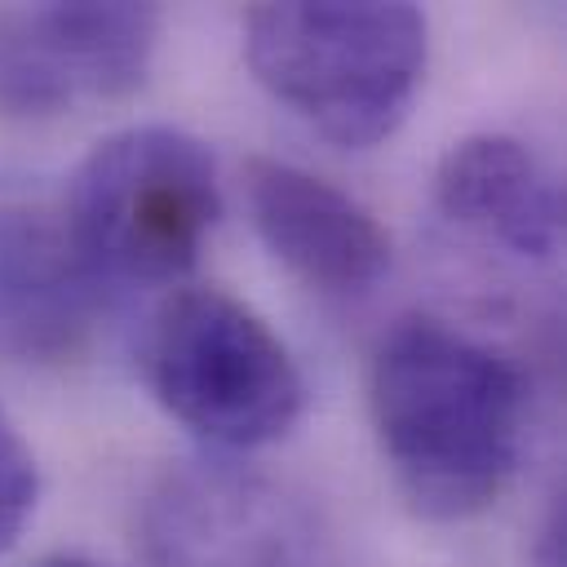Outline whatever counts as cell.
<instances>
[{"mask_svg": "<svg viewBox=\"0 0 567 567\" xmlns=\"http://www.w3.org/2000/svg\"><path fill=\"white\" fill-rule=\"evenodd\" d=\"M368 412L403 501L456 523L483 514L509 483L527 390L492 346L434 315H408L372 350Z\"/></svg>", "mask_w": 567, "mask_h": 567, "instance_id": "6da1fadb", "label": "cell"}, {"mask_svg": "<svg viewBox=\"0 0 567 567\" xmlns=\"http://www.w3.org/2000/svg\"><path fill=\"white\" fill-rule=\"evenodd\" d=\"M35 567H89L84 558H66V554H58V558H44V563H35Z\"/></svg>", "mask_w": 567, "mask_h": 567, "instance_id": "7c38bea8", "label": "cell"}, {"mask_svg": "<svg viewBox=\"0 0 567 567\" xmlns=\"http://www.w3.org/2000/svg\"><path fill=\"white\" fill-rule=\"evenodd\" d=\"M540 567H563V505L554 501L545 532H540Z\"/></svg>", "mask_w": 567, "mask_h": 567, "instance_id": "8fae6325", "label": "cell"}, {"mask_svg": "<svg viewBox=\"0 0 567 567\" xmlns=\"http://www.w3.org/2000/svg\"><path fill=\"white\" fill-rule=\"evenodd\" d=\"M425 44V13L403 0H270L244 13V58L257 84L350 151L403 124Z\"/></svg>", "mask_w": 567, "mask_h": 567, "instance_id": "7a4b0ae2", "label": "cell"}, {"mask_svg": "<svg viewBox=\"0 0 567 567\" xmlns=\"http://www.w3.org/2000/svg\"><path fill=\"white\" fill-rule=\"evenodd\" d=\"M244 199L261 244L315 292L363 297L390 270L385 226L341 186L288 159L252 155L244 164Z\"/></svg>", "mask_w": 567, "mask_h": 567, "instance_id": "52a82bcc", "label": "cell"}, {"mask_svg": "<svg viewBox=\"0 0 567 567\" xmlns=\"http://www.w3.org/2000/svg\"><path fill=\"white\" fill-rule=\"evenodd\" d=\"M159 9L128 0L0 4V115L49 120L142 89Z\"/></svg>", "mask_w": 567, "mask_h": 567, "instance_id": "5b68a950", "label": "cell"}, {"mask_svg": "<svg viewBox=\"0 0 567 567\" xmlns=\"http://www.w3.org/2000/svg\"><path fill=\"white\" fill-rule=\"evenodd\" d=\"M217 213L213 151L186 128L133 124L80 159L58 217L102 288H155L195 270Z\"/></svg>", "mask_w": 567, "mask_h": 567, "instance_id": "3957f363", "label": "cell"}, {"mask_svg": "<svg viewBox=\"0 0 567 567\" xmlns=\"http://www.w3.org/2000/svg\"><path fill=\"white\" fill-rule=\"evenodd\" d=\"M35 496H40L35 456L22 439V430L0 408V554L18 545L27 518L35 514Z\"/></svg>", "mask_w": 567, "mask_h": 567, "instance_id": "30bf717a", "label": "cell"}, {"mask_svg": "<svg viewBox=\"0 0 567 567\" xmlns=\"http://www.w3.org/2000/svg\"><path fill=\"white\" fill-rule=\"evenodd\" d=\"M146 567H328V536L284 483L235 461L168 474L142 514Z\"/></svg>", "mask_w": 567, "mask_h": 567, "instance_id": "8992f818", "label": "cell"}, {"mask_svg": "<svg viewBox=\"0 0 567 567\" xmlns=\"http://www.w3.org/2000/svg\"><path fill=\"white\" fill-rule=\"evenodd\" d=\"M155 403L221 452L284 439L306 408V381L270 323L221 288L173 292L142 341Z\"/></svg>", "mask_w": 567, "mask_h": 567, "instance_id": "277c9868", "label": "cell"}, {"mask_svg": "<svg viewBox=\"0 0 567 567\" xmlns=\"http://www.w3.org/2000/svg\"><path fill=\"white\" fill-rule=\"evenodd\" d=\"M97 306L102 284L80 261L62 217L0 204V354L66 363L89 346Z\"/></svg>", "mask_w": 567, "mask_h": 567, "instance_id": "ba28073f", "label": "cell"}, {"mask_svg": "<svg viewBox=\"0 0 567 567\" xmlns=\"http://www.w3.org/2000/svg\"><path fill=\"white\" fill-rule=\"evenodd\" d=\"M447 221L523 261H549L563 244V195L554 173L509 133L461 137L434 173Z\"/></svg>", "mask_w": 567, "mask_h": 567, "instance_id": "9c48e42d", "label": "cell"}]
</instances>
